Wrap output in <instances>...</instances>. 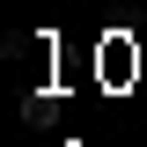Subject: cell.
<instances>
[{
  "label": "cell",
  "instance_id": "cell-1",
  "mask_svg": "<svg viewBox=\"0 0 147 147\" xmlns=\"http://www.w3.org/2000/svg\"><path fill=\"white\" fill-rule=\"evenodd\" d=\"M52 118H59V96H52V88H30V96H22V125H37V132H44Z\"/></svg>",
  "mask_w": 147,
  "mask_h": 147
}]
</instances>
